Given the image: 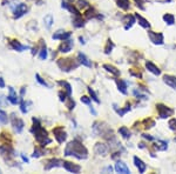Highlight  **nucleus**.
Segmentation results:
<instances>
[{
	"label": "nucleus",
	"instance_id": "1",
	"mask_svg": "<svg viewBox=\"0 0 176 174\" xmlns=\"http://www.w3.org/2000/svg\"><path fill=\"white\" fill-rule=\"evenodd\" d=\"M32 121H33V126H32V128H31V132L33 133L35 140H36V142L40 145V147H45L46 145L51 144L52 140H51V138L48 137L47 130L41 126L40 120L36 119V118H33Z\"/></svg>",
	"mask_w": 176,
	"mask_h": 174
},
{
	"label": "nucleus",
	"instance_id": "2",
	"mask_svg": "<svg viewBox=\"0 0 176 174\" xmlns=\"http://www.w3.org/2000/svg\"><path fill=\"white\" fill-rule=\"evenodd\" d=\"M65 155L67 157H75L79 160H85L88 158V151L80 141L73 140L66 146L65 149Z\"/></svg>",
	"mask_w": 176,
	"mask_h": 174
},
{
	"label": "nucleus",
	"instance_id": "3",
	"mask_svg": "<svg viewBox=\"0 0 176 174\" xmlns=\"http://www.w3.org/2000/svg\"><path fill=\"white\" fill-rule=\"evenodd\" d=\"M0 154L2 159L6 161V162H11L14 157H15V152L13 147L11 146V144H2L0 145Z\"/></svg>",
	"mask_w": 176,
	"mask_h": 174
},
{
	"label": "nucleus",
	"instance_id": "4",
	"mask_svg": "<svg viewBox=\"0 0 176 174\" xmlns=\"http://www.w3.org/2000/svg\"><path fill=\"white\" fill-rule=\"evenodd\" d=\"M56 64H58V66H59L62 71L69 72V71L76 68V67L79 66L80 62L79 61H75L74 59H72V58H66V59H59Z\"/></svg>",
	"mask_w": 176,
	"mask_h": 174
},
{
	"label": "nucleus",
	"instance_id": "5",
	"mask_svg": "<svg viewBox=\"0 0 176 174\" xmlns=\"http://www.w3.org/2000/svg\"><path fill=\"white\" fill-rule=\"evenodd\" d=\"M11 122H12V126H13V130H15L17 133H21L24 127H25V122L22 121L20 118H18L15 113L11 114Z\"/></svg>",
	"mask_w": 176,
	"mask_h": 174
},
{
	"label": "nucleus",
	"instance_id": "6",
	"mask_svg": "<svg viewBox=\"0 0 176 174\" xmlns=\"http://www.w3.org/2000/svg\"><path fill=\"white\" fill-rule=\"evenodd\" d=\"M28 12V6L26 4H18L17 6L13 9V18L14 19H20L21 17H24Z\"/></svg>",
	"mask_w": 176,
	"mask_h": 174
},
{
	"label": "nucleus",
	"instance_id": "7",
	"mask_svg": "<svg viewBox=\"0 0 176 174\" xmlns=\"http://www.w3.org/2000/svg\"><path fill=\"white\" fill-rule=\"evenodd\" d=\"M53 134H54V138L56 139V141L59 144L65 142L66 139H67V134H66V132L63 130V127H55L53 130Z\"/></svg>",
	"mask_w": 176,
	"mask_h": 174
},
{
	"label": "nucleus",
	"instance_id": "8",
	"mask_svg": "<svg viewBox=\"0 0 176 174\" xmlns=\"http://www.w3.org/2000/svg\"><path fill=\"white\" fill-rule=\"evenodd\" d=\"M156 107H157L158 115H160L161 118H163V119H166V118H168V117H171V115L174 114V110L169 108V107L164 106V105L158 104Z\"/></svg>",
	"mask_w": 176,
	"mask_h": 174
},
{
	"label": "nucleus",
	"instance_id": "9",
	"mask_svg": "<svg viewBox=\"0 0 176 174\" xmlns=\"http://www.w3.org/2000/svg\"><path fill=\"white\" fill-rule=\"evenodd\" d=\"M62 165H63V161L60 160V159H49V160H47L45 162L44 168L46 171H49V169H52L53 167H60Z\"/></svg>",
	"mask_w": 176,
	"mask_h": 174
},
{
	"label": "nucleus",
	"instance_id": "10",
	"mask_svg": "<svg viewBox=\"0 0 176 174\" xmlns=\"http://www.w3.org/2000/svg\"><path fill=\"white\" fill-rule=\"evenodd\" d=\"M8 96H7V100H8L9 103L12 105H18L20 103V100H21V98H19V96L17 94V92L14 91V88L13 87H8Z\"/></svg>",
	"mask_w": 176,
	"mask_h": 174
},
{
	"label": "nucleus",
	"instance_id": "11",
	"mask_svg": "<svg viewBox=\"0 0 176 174\" xmlns=\"http://www.w3.org/2000/svg\"><path fill=\"white\" fill-rule=\"evenodd\" d=\"M9 46H11L12 50H14V51H17V52H24V51L31 48L29 46H26V45L20 44V41H18V40H12V41H9Z\"/></svg>",
	"mask_w": 176,
	"mask_h": 174
},
{
	"label": "nucleus",
	"instance_id": "12",
	"mask_svg": "<svg viewBox=\"0 0 176 174\" xmlns=\"http://www.w3.org/2000/svg\"><path fill=\"white\" fill-rule=\"evenodd\" d=\"M63 168L67 171V172H70V173H79L81 171V166L76 165V164H73V162H69V161H63Z\"/></svg>",
	"mask_w": 176,
	"mask_h": 174
},
{
	"label": "nucleus",
	"instance_id": "13",
	"mask_svg": "<svg viewBox=\"0 0 176 174\" xmlns=\"http://www.w3.org/2000/svg\"><path fill=\"white\" fill-rule=\"evenodd\" d=\"M150 41H153V44L155 45H162L163 44V34L162 33H156V32H148Z\"/></svg>",
	"mask_w": 176,
	"mask_h": 174
},
{
	"label": "nucleus",
	"instance_id": "14",
	"mask_svg": "<svg viewBox=\"0 0 176 174\" xmlns=\"http://www.w3.org/2000/svg\"><path fill=\"white\" fill-rule=\"evenodd\" d=\"M70 35H72V32H67V31L59 30V31H56V32L52 35V38L54 40H66V39H69Z\"/></svg>",
	"mask_w": 176,
	"mask_h": 174
},
{
	"label": "nucleus",
	"instance_id": "15",
	"mask_svg": "<svg viewBox=\"0 0 176 174\" xmlns=\"http://www.w3.org/2000/svg\"><path fill=\"white\" fill-rule=\"evenodd\" d=\"M72 47H73V40L70 39H66L61 43V45L59 46V52L61 53H68L72 51Z\"/></svg>",
	"mask_w": 176,
	"mask_h": 174
},
{
	"label": "nucleus",
	"instance_id": "16",
	"mask_svg": "<svg viewBox=\"0 0 176 174\" xmlns=\"http://www.w3.org/2000/svg\"><path fill=\"white\" fill-rule=\"evenodd\" d=\"M94 152L96 153L97 155H106L108 153V147L102 142H97L96 145L94 146Z\"/></svg>",
	"mask_w": 176,
	"mask_h": 174
},
{
	"label": "nucleus",
	"instance_id": "17",
	"mask_svg": "<svg viewBox=\"0 0 176 174\" xmlns=\"http://www.w3.org/2000/svg\"><path fill=\"white\" fill-rule=\"evenodd\" d=\"M115 171H116L117 173H123V174L130 173L129 168H128L127 165H126L124 162H122V161H117V162H116V165H115Z\"/></svg>",
	"mask_w": 176,
	"mask_h": 174
},
{
	"label": "nucleus",
	"instance_id": "18",
	"mask_svg": "<svg viewBox=\"0 0 176 174\" xmlns=\"http://www.w3.org/2000/svg\"><path fill=\"white\" fill-rule=\"evenodd\" d=\"M146 67H147V70L149 71V72H151V73L155 74V75H160V74H161V70L158 68L155 64H153L151 61H147V62H146Z\"/></svg>",
	"mask_w": 176,
	"mask_h": 174
},
{
	"label": "nucleus",
	"instance_id": "19",
	"mask_svg": "<svg viewBox=\"0 0 176 174\" xmlns=\"http://www.w3.org/2000/svg\"><path fill=\"white\" fill-rule=\"evenodd\" d=\"M134 164H135V166L139 168V172H140V173H144V171L147 169V165L137 157H134Z\"/></svg>",
	"mask_w": 176,
	"mask_h": 174
},
{
	"label": "nucleus",
	"instance_id": "20",
	"mask_svg": "<svg viewBox=\"0 0 176 174\" xmlns=\"http://www.w3.org/2000/svg\"><path fill=\"white\" fill-rule=\"evenodd\" d=\"M78 60H79L80 64H82L83 66H86V67H92V62H90V60L88 59L83 53H79V54H78Z\"/></svg>",
	"mask_w": 176,
	"mask_h": 174
},
{
	"label": "nucleus",
	"instance_id": "21",
	"mask_svg": "<svg viewBox=\"0 0 176 174\" xmlns=\"http://www.w3.org/2000/svg\"><path fill=\"white\" fill-rule=\"evenodd\" d=\"M163 81L167 84L168 86H170L171 88L176 89V77H173V75H164V77H163Z\"/></svg>",
	"mask_w": 176,
	"mask_h": 174
},
{
	"label": "nucleus",
	"instance_id": "22",
	"mask_svg": "<svg viewBox=\"0 0 176 174\" xmlns=\"http://www.w3.org/2000/svg\"><path fill=\"white\" fill-rule=\"evenodd\" d=\"M123 23H126L124 28H126V30H129V28L134 25V23H135V18H134V16H129V14H127L126 17L123 18Z\"/></svg>",
	"mask_w": 176,
	"mask_h": 174
},
{
	"label": "nucleus",
	"instance_id": "23",
	"mask_svg": "<svg viewBox=\"0 0 176 174\" xmlns=\"http://www.w3.org/2000/svg\"><path fill=\"white\" fill-rule=\"evenodd\" d=\"M73 25L75 27H78V28L85 26V20L82 19L81 14H75L74 16V18H73Z\"/></svg>",
	"mask_w": 176,
	"mask_h": 174
},
{
	"label": "nucleus",
	"instance_id": "24",
	"mask_svg": "<svg viewBox=\"0 0 176 174\" xmlns=\"http://www.w3.org/2000/svg\"><path fill=\"white\" fill-rule=\"evenodd\" d=\"M75 7L79 9V11H82V9H89L90 5H89V2H88L87 0H78L76 4H75Z\"/></svg>",
	"mask_w": 176,
	"mask_h": 174
},
{
	"label": "nucleus",
	"instance_id": "25",
	"mask_svg": "<svg viewBox=\"0 0 176 174\" xmlns=\"http://www.w3.org/2000/svg\"><path fill=\"white\" fill-rule=\"evenodd\" d=\"M116 84H117V87H119V91L123 93V94H127V84L126 81H123L121 79H116Z\"/></svg>",
	"mask_w": 176,
	"mask_h": 174
},
{
	"label": "nucleus",
	"instance_id": "26",
	"mask_svg": "<svg viewBox=\"0 0 176 174\" xmlns=\"http://www.w3.org/2000/svg\"><path fill=\"white\" fill-rule=\"evenodd\" d=\"M135 17H136V19L139 20V24H140L142 27H144V28H149L150 27V24L148 23V20H146V19L142 17V16H140L139 13H136Z\"/></svg>",
	"mask_w": 176,
	"mask_h": 174
},
{
	"label": "nucleus",
	"instance_id": "27",
	"mask_svg": "<svg viewBox=\"0 0 176 174\" xmlns=\"http://www.w3.org/2000/svg\"><path fill=\"white\" fill-rule=\"evenodd\" d=\"M103 68H105L107 72H109V73L114 74V75H120V71L117 70L116 67H114V66H112V65L105 64V65H103Z\"/></svg>",
	"mask_w": 176,
	"mask_h": 174
},
{
	"label": "nucleus",
	"instance_id": "28",
	"mask_svg": "<svg viewBox=\"0 0 176 174\" xmlns=\"http://www.w3.org/2000/svg\"><path fill=\"white\" fill-rule=\"evenodd\" d=\"M119 133H120V135H122L124 139H129V138H130V132H129V130H128L126 126L120 127V128H119Z\"/></svg>",
	"mask_w": 176,
	"mask_h": 174
},
{
	"label": "nucleus",
	"instance_id": "29",
	"mask_svg": "<svg viewBox=\"0 0 176 174\" xmlns=\"http://www.w3.org/2000/svg\"><path fill=\"white\" fill-rule=\"evenodd\" d=\"M167 147V142L166 141H161V140H157V142L154 145V148L157 149V151H166Z\"/></svg>",
	"mask_w": 176,
	"mask_h": 174
},
{
	"label": "nucleus",
	"instance_id": "30",
	"mask_svg": "<svg viewBox=\"0 0 176 174\" xmlns=\"http://www.w3.org/2000/svg\"><path fill=\"white\" fill-rule=\"evenodd\" d=\"M59 85H61L63 87V89H65V92L70 96V94H72V86L69 84L67 81H59Z\"/></svg>",
	"mask_w": 176,
	"mask_h": 174
},
{
	"label": "nucleus",
	"instance_id": "31",
	"mask_svg": "<svg viewBox=\"0 0 176 174\" xmlns=\"http://www.w3.org/2000/svg\"><path fill=\"white\" fill-rule=\"evenodd\" d=\"M116 4L120 9H129V0H116Z\"/></svg>",
	"mask_w": 176,
	"mask_h": 174
},
{
	"label": "nucleus",
	"instance_id": "32",
	"mask_svg": "<svg viewBox=\"0 0 176 174\" xmlns=\"http://www.w3.org/2000/svg\"><path fill=\"white\" fill-rule=\"evenodd\" d=\"M7 122H8V115H7V113L5 111L0 110V124L6 125Z\"/></svg>",
	"mask_w": 176,
	"mask_h": 174
},
{
	"label": "nucleus",
	"instance_id": "33",
	"mask_svg": "<svg viewBox=\"0 0 176 174\" xmlns=\"http://www.w3.org/2000/svg\"><path fill=\"white\" fill-rule=\"evenodd\" d=\"M163 20L166 21V24H168V25H173V24L175 23V18H174V16H173V14H169V13H167V14L163 16Z\"/></svg>",
	"mask_w": 176,
	"mask_h": 174
},
{
	"label": "nucleus",
	"instance_id": "34",
	"mask_svg": "<svg viewBox=\"0 0 176 174\" xmlns=\"http://www.w3.org/2000/svg\"><path fill=\"white\" fill-rule=\"evenodd\" d=\"M39 58H40V60H46V58H47V48H46V45L45 44L41 45V50H40V53H39Z\"/></svg>",
	"mask_w": 176,
	"mask_h": 174
},
{
	"label": "nucleus",
	"instance_id": "35",
	"mask_svg": "<svg viewBox=\"0 0 176 174\" xmlns=\"http://www.w3.org/2000/svg\"><path fill=\"white\" fill-rule=\"evenodd\" d=\"M44 24L45 26L47 27V28H51L53 25V17L51 16V14H48V16H46V17L44 18Z\"/></svg>",
	"mask_w": 176,
	"mask_h": 174
},
{
	"label": "nucleus",
	"instance_id": "36",
	"mask_svg": "<svg viewBox=\"0 0 176 174\" xmlns=\"http://www.w3.org/2000/svg\"><path fill=\"white\" fill-rule=\"evenodd\" d=\"M44 154H45V151L42 149V148L35 147L34 152H33V154H32V157L33 158H40V157H42Z\"/></svg>",
	"mask_w": 176,
	"mask_h": 174
},
{
	"label": "nucleus",
	"instance_id": "37",
	"mask_svg": "<svg viewBox=\"0 0 176 174\" xmlns=\"http://www.w3.org/2000/svg\"><path fill=\"white\" fill-rule=\"evenodd\" d=\"M28 104L29 103H26V101H24V99H21V103H20V111L22 112L24 114H26L28 112Z\"/></svg>",
	"mask_w": 176,
	"mask_h": 174
},
{
	"label": "nucleus",
	"instance_id": "38",
	"mask_svg": "<svg viewBox=\"0 0 176 174\" xmlns=\"http://www.w3.org/2000/svg\"><path fill=\"white\" fill-rule=\"evenodd\" d=\"M113 106H114V110L116 111V112H117V114H119L120 117H123L124 114H126L127 112H128V111H129V110H130V107H129V106H127V108H124V110H119V108H117V106H116L115 104L113 105Z\"/></svg>",
	"mask_w": 176,
	"mask_h": 174
},
{
	"label": "nucleus",
	"instance_id": "39",
	"mask_svg": "<svg viewBox=\"0 0 176 174\" xmlns=\"http://www.w3.org/2000/svg\"><path fill=\"white\" fill-rule=\"evenodd\" d=\"M88 92H89V94H90V96H92V99H93L96 104H100V100H99V98H97L96 93L94 92V89H93L92 87H88Z\"/></svg>",
	"mask_w": 176,
	"mask_h": 174
},
{
	"label": "nucleus",
	"instance_id": "40",
	"mask_svg": "<svg viewBox=\"0 0 176 174\" xmlns=\"http://www.w3.org/2000/svg\"><path fill=\"white\" fill-rule=\"evenodd\" d=\"M35 78H36V81H38L40 85H42V86H45V87H48V88H51V86H49V85H48V84L45 81L44 79L40 77V74H39V73H36V74H35Z\"/></svg>",
	"mask_w": 176,
	"mask_h": 174
},
{
	"label": "nucleus",
	"instance_id": "41",
	"mask_svg": "<svg viewBox=\"0 0 176 174\" xmlns=\"http://www.w3.org/2000/svg\"><path fill=\"white\" fill-rule=\"evenodd\" d=\"M65 103H66V106L68 107V110H73V108L75 107V101H74V100H73L70 96H68V98H67V100H66Z\"/></svg>",
	"mask_w": 176,
	"mask_h": 174
},
{
	"label": "nucleus",
	"instance_id": "42",
	"mask_svg": "<svg viewBox=\"0 0 176 174\" xmlns=\"http://www.w3.org/2000/svg\"><path fill=\"white\" fill-rule=\"evenodd\" d=\"M85 17L87 18V19H90V18L96 17V12H95L93 9H90V7H89V11H87V12L85 13Z\"/></svg>",
	"mask_w": 176,
	"mask_h": 174
},
{
	"label": "nucleus",
	"instance_id": "43",
	"mask_svg": "<svg viewBox=\"0 0 176 174\" xmlns=\"http://www.w3.org/2000/svg\"><path fill=\"white\" fill-rule=\"evenodd\" d=\"M113 47H114V44L112 43L110 40H108V43H107V46H106V48H105V53H106V54H109V53L112 52Z\"/></svg>",
	"mask_w": 176,
	"mask_h": 174
},
{
	"label": "nucleus",
	"instance_id": "44",
	"mask_svg": "<svg viewBox=\"0 0 176 174\" xmlns=\"http://www.w3.org/2000/svg\"><path fill=\"white\" fill-rule=\"evenodd\" d=\"M59 96H60V101H62V103H65L66 100H67V98H68V94L67 93H65V92H62V91H60L59 92Z\"/></svg>",
	"mask_w": 176,
	"mask_h": 174
},
{
	"label": "nucleus",
	"instance_id": "45",
	"mask_svg": "<svg viewBox=\"0 0 176 174\" xmlns=\"http://www.w3.org/2000/svg\"><path fill=\"white\" fill-rule=\"evenodd\" d=\"M169 128L171 130H175L176 132V119H171V120H169Z\"/></svg>",
	"mask_w": 176,
	"mask_h": 174
},
{
	"label": "nucleus",
	"instance_id": "46",
	"mask_svg": "<svg viewBox=\"0 0 176 174\" xmlns=\"http://www.w3.org/2000/svg\"><path fill=\"white\" fill-rule=\"evenodd\" d=\"M81 103H82V104H86V105H90V98H88L87 96H81Z\"/></svg>",
	"mask_w": 176,
	"mask_h": 174
},
{
	"label": "nucleus",
	"instance_id": "47",
	"mask_svg": "<svg viewBox=\"0 0 176 174\" xmlns=\"http://www.w3.org/2000/svg\"><path fill=\"white\" fill-rule=\"evenodd\" d=\"M135 2H136V5H137V6H140L141 9H143V6H142V4L144 2V0H135Z\"/></svg>",
	"mask_w": 176,
	"mask_h": 174
},
{
	"label": "nucleus",
	"instance_id": "48",
	"mask_svg": "<svg viewBox=\"0 0 176 174\" xmlns=\"http://www.w3.org/2000/svg\"><path fill=\"white\" fill-rule=\"evenodd\" d=\"M25 91H26V87H21V91H20V96H21V99H22V96L25 94Z\"/></svg>",
	"mask_w": 176,
	"mask_h": 174
},
{
	"label": "nucleus",
	"instance_id": "49",
	"mask_svg": "<svg viewBox=\"0 0 176 174\" xmlns=\"http://www.w3.org/2000/svg\"><path fill=\"white\" fill-rule=\"evenodd\" d=\"M143 138H144V139H147V140H150V141H153V140H154V138H153V137H150V135H147V134H143Z\"/></svg>",
	"mask_w": 176,
	"mask_h": 174
},
{
	"label": "nucleus",
	"instance_id": "50",
	"mask_svg": "<svg viewBox=\"0 0 176 174\" xmlns=\"http://www.w3.org/2000/svg\"><path fill=\"white\" fill-rule=\"evenodd\" d=\"M5 87V82H4V79L0 77V88H4Z\"/></svg>",
	"mask_w": 176,
	"mask_h": 174
},
{
	"label": "nucleus",
	"instance_id": "51",
	"mask_svg": "<svg viewBox=\"0 0 176 174\" xmlns=\"http://www.w3.org/2000/svg\"><path fill=\"white\" fill-rule=\"evenodd\" d=\"M113 171V168L110 167V166H108V167H106L105 169H103V172H112Z\"/></svg>",
	"mask_w": 176,
	"mask_h": 174
},
{
	"label": "nucleus",
	"instance_id": "52",
	"mask_svg": "<svg viewBox=\"0 0 176 174\" xmlns=\"http://www.w3.org/2000/svg\"><path fill=\"white\" fill-rule=\"evenodd\" d=\"M21 158H22V160H24V161H25V162H28V159H27V158L25 157V155H24V154H21Z\"/></svg>",
	"mask_w": 176,
	"mask_h": 174
},
{
	"label": "nucleus",
	"instance_id": "53",
	"mask_svg": "<svg viewBox=\"0 0 176 174\" xmlns=\"http://www.w3.org/2000/svg\"><path fill=\"white\" fill-rule=\"evenodd\" d=\"M90 112H92V113L94 114V115H96V112H95V110H94L93 107H90Z\"/></svg>",
	"mask_w": 176,
	"mask_h": 174
},
{
	"label": "nucleus",
	"instance_id": "54",
	"mask_svg": "<svg viewBox=\"0 0 176 174\" xmlns=\"http://www.w3.org/2000/svg\"><path fill=\"white\" fill-rule=\"evenodd\" d=\"M65 1H68V2H72V1H73V0H65Z\"/></svg>",
	"mask_w": 176,
	"mask_h": 174
},
{
	"label": "nucleus",
	"instance_id": "55",
	"mask_svg": "<svg viewBox=\"0 0 176 174\" xmlns=\"http://www.w3.org/2000/svg\"><path fill=\"white\" fill-rule=\"evenodd\" d=\"M175 141H176V138H175Z\"/></svg>",
	"mask_w": 176,
	"mask_h": 174
}]
</instances>
